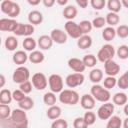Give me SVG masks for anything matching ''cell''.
I'll return each instance as SVG.
<instances>
[{
    "label": "cell",
    "mask_w": 128,
    "mask_h": 128,
    "mask_svg": "<svg viewBox=\"0 0 128 128\" xmlns=\"http://www.w3.org/2000/svg\"><path fill=\"white\" fill-rule=\"evenodd\" d=\"M121 3H122V6L127 8L128 9V0H121Z\"/></svg>",
    "instance_id": "obj_58"
},
{
    "label": "cell",
    "mask_w": 128,
    "mask_h": 128,
    "mask_svg": "<svg viewBox=\"0 0 128 128\" xmlns=\"http://www.w3.org/2000/svg\"><path fill=\"white\" fill-rule=\"evenodd\" d=\"M95 98L90 94H84L83 96H81L80 98V104H81V107L85 110H92L94 107H95Z\"/></svg>",
    "instance_id": "obj_16"
},
{
    "label": "cell",
    "mask_w": 128,
    "mask_h": 128,
    "mask_svg": "<svg viewBox=\"0 0 128 128\" xmlns=\"http://www.w3.org/2000/svg\"><path fill=\"white\" fill-rule=\"evenodd\" d=\"M112 101H113L114 105L124 106L128 101V97L124 92H118L112 97Z\"/></svg>",
    "instance_id": "obj_25"
},
{
    "label": "cell",
    "mask_w": 128,
    "mask_h": 128,
    "mask_svg": "<svg viewBox=\"0 0 128 128\" xmlns=\"http://www.w3.org/2000/svg\"><path fill=\"white\" fill-rule=\"evenodd\" d=\"M33 87H34V86H33L32 82L29 81V80H28V81H25V82H23V83H21V84H19V88H20L25 94L31 93Z\"/></svg>",
    "instance_id": "obj_46"
},
{
    "label": "cell",
    "mask_w": 128,
    "mask_h": 128,
    "mask_svg": "<svg viewBox=\"0 0 128 128\" xmlns=\"http://www.w3.org/2000/svg\"><path fill=\"white\" fill-rule=\"evenodd\" d=\"M20 12H21V8H20L19 4H17L16 2H14L13 7H12V10H11V12L9 13L8 16H9L10 18H16V17H18V16L20 15Z\"/></svg>",
    "instance_id": "obj_49"
},
{
    "label": "cell",
    "mask_w": 128,
    "mask_h": 128,
    "mask_svg": "<svg viewBox=\"0 0 128 128\" xmlns=\"http://www.w3.org/2000/svg\"><path fill=\"white\" fill-rule=\"evenodd\" d=\"M12 96H13V100H14V101L20 102V101H22V100L26 97V94L19 88V89L14 90V91L12 92Z\"/></svg>",
    "instance_id": "obj_48"
},
{
    "label": "cell",
    "mask_w": 128,
    "mask_h": 128,
    "mask_svg": "<svg viewBox=\"0 0 128 128\" xmlns=\"http://www.w3.org/2000/svg\"><path fill=\"white\" fill-rule=\"evenodd\" d=\"M43 19V14L38 10H33L28 14V21L32 25H40Z\"/></svg>",
    "instance_id": "obj_19"
},
{
    "label": "cell",
    "mask_w": 128,
    "mask_h": 128,
    "mask_svg": "<svg viewBox=\"0 0 128 128\" xmlns=\"http://www.w3.org/2000/svg\"><path fill=\"white\" fill-rule=\"evenodd\" d=\"M35 32V28L34 25L32 24H23V23H19L16 30L13 32L16 36H25V37H29L31 36L33 33Z\"/></svg>",
    "instance_id": "obj_12"
},
{
    "label": "cell",
    "mask_w": 128,
    "mask_h": 128,
    "mask_svg": "<svg viewBox=\"0 0 128 128\" xmlns=\"http://www.w3.org/2000/svg\"><path fill=\"white\" fill-rule=\"evenodd\" d=\"M61 114H62V110H61V108H60L59 106H57L56 104L53 105V106H49V108H48V110H47V113H46L47 117H48L50 120H56V119L60 118Z\"/></svg>",
    "instance_id": "obj_21"
},
{
    "label": "cell",
    "mask_w": 128,
    "mask_h": 128,
    "mask_svg": "<svg viewBox=\"0 0 128 128\" xmlns=\"http://www.w3.org/2000/svg\"><path fill=\"white\" fill-rule=\"evenodd\" d=\"M52 128H67L68 127V122L65 119L58 118L56 120H53V123L51 124Z\"/></svg>",
    "instance_id": "obj_47"
},
{
    "label": "cell",
    "mask_w": 128,
    "mask_h": 128,
    "mask_svg": "<svg viewBox=\"0 0 128 128\" xmlns=\"http://www.w3.org/2000/svg\"><path fill=\"white\" fill-rule=\"evenodd\" d=\"M64 28H65V31L68 34V36H70L73 39H78L83 35L79 24H77L73 20H67V22L64 25Z\"/></svg>",
    "instance_id": "obj_6"
},
{
    "label": "cell",
    "mask_w": 128,
    "mask_h": 128,
    "mask_svg": "<svg viewBox=\"0 0 128 128\" xmlns=\"http://www.w3.org/2000/svg\"><path fill=\"white\" fill-rule=\"evenodd\" d=\"M37 43L41 50H50L53 46L54 41L50 35H42L38 38Z\"/></svg>",
    "instance_id": "obj_17"
},
{
    "label": "cell",
    "mask_w": 128,
    "mask_h": 128,
    "mask_svg": "<svg viewBox=\"0 0 128 128\" xmlns=\"http://www.w3.org/2000/svg\"><path fill=\"white\" fill-rule=\"evenodd\" d=\"M92 24H93V28H96V29H101L105 26L106 23V19L104 17H96L93 19L92 21Z\"/></svg>",
    "instance_id": "obj_44"
},
{
    "label": "cell",
    "mask_w": 128,
    "mask_h": 128,
    "mask_svg": "<svg viewBox=\"0 0 128 128\" xmlns=\"http://www.w3.org/2000/svg\"><path fill=\"white\" fill-rule=\"evenodd\" d=\"M82 60H83V62H84V64H85L86 68H87V67H88V68H93V67L97 64V61H98L97 57H95L93 54L85 55Z\"/></svg>",
    "instance_id": "obj_36"
},
{
    "label": "cell",
    "mask_w": 128,
    "mask_h": 128,
    "mask_svg": "<svg viewBox=\"0 0 128 128\" xmlns=\"http://www.w3.org/2000/svg\"><path fill=\"white\" fill-rule=\"evenodd\" d=\"M106 23L109 25V26H116L117 24H119L120 22V17L118 15V13H115V12H109L106 17Z\"/></svg>",
    "instance_id": "obj_30"
},
{
    "label": "cell",
    "mask_w": 128,
    "mask_h": 128,
    "mask_svg": "<svg viewBox=\"0 0 128 128\" xmlns=\"http://www.w3.org/2000/svg\"><path fill=\"white\" fill-rule=\"evenodd\" d=\"M50 36L57 44H65L68 39V34L66 33V31H63L61 29H53L50 33Z\"/></svg>",
    "instance_id": "obj_14"
},
{
    "label": "cell",
    "mask_w": 128,
    "mask_h": 128,
    "mask_svg": "<svg viewBox=\"0 0 128 128\" xmlns=\"http://www.w3.org/2000/svg\"><path fill=\"white\" fill-rule=\"evenodd\" d=\"M104 72L107 76H116L120 72V66L113 59L104 63Z\"/></svg>",
    "instance_id": "obj_13"
},
{
    "label": "cell",
    "mask_w": 128,
    "mask_h": 128,
    "mask_svg": "<svg viewBox=\"0 0 128 128\" xmlns=\"http://www.w3.org/2000/svg\"><path fill=\"white\" fill-rule=\"evenodd\" d=\"M92 43H93V40H92L91 36H89L88 34H83L77 40V46L80 49H82V50H85V49L90 48L92 46Z\"/></svg>",
    "instance_id": "obj_20"
},
{
    "label": "cell",
    "mask_w": 128,
    "mask_h": 128,
    "mask_svg": "<svg viewBox=\"0 0 128 128\" xmlns=\"http://www.w3.org/2000/svg\"><path fill=\"white\" fill-rule=\"evenodd\" d=\"M18 24L14 18H2L0 19V30L3 32H14Z\"/></svg>",
    "instance_id": "obj_11"
},
{
    "label": "cell",
    "mask_w": 128,
    "mask_h": 128,
    "mask_svg": "<svg viewBox=\"0 0 128 128\" xmlns=\"http://www.w3.org/2000/svg\"><path fill=\"white\" fill-rule=\"evenodd\" d=\"M48 84L50 90L54 93H60L63 90L64 82L63 78L59 74H51L48 78Z\"/></svg>",
    "instance_id": "obj_7"
},
{
    "label": "cell",
    "mask_w": 128,
    "mask_h": 128,
    "mask_svg": "<svg viewBox=\"0 0 128 128\" xmlns=\"http://www.w3.org/2000/svg\"><path fill=\"white\" fill-rule=\"evenodd\" d=\"M89 79L92 83L98 84L99 82H101L103 80V71L98 68L92 69L89 73Z\"/></svg>",
    "instance_id": "obj_23"
},
{
    "label": "cell",
    "mask_w": 128,
    "mask_h": 128,
    "mask_svg": "<svg viewBox=\"0 0 128 128\" xmlns=\"http://www.w3.org/2000/svg\"><path fill=\"white\" fill-rule=\"evenodd\" d=\"M27 2L32 6H37L40 4V2H42V0H27Z\"/></svg>",
    "instance_id": "obj_53"
},
{
    "label": "cell",
    "mask_w": 128,
    "mask_h": 128,
    "mask_svg": "<svg viewBox=\"0 0 128 128\" xmlns=\"http://www.w3.org/2000/svg\"><path fill=\"white\" fill-rule=\"evenodd\" d=\"M116 54V50L113 45L111 44H105L101 47V49L97 53V59L98 61L105 63L109 60H112Z\"/></svg>",
    "instance_id": "obj_4"
},
{
    "label": "cell",
    "mask_w": 128,
    "mask_h": 128,
    "mask_svg": "<svg viewBox=\"0 0 128 128\" xmlns=\"http://www.w3.org/2000/svg\"><path fill=\"white\" fill-rule=\"evenodd\" d=\"M18 105L21 109L25 110V111H28V110H31L33 107H34V101L31 97H28L26 96L22 101L18 102Z\"/></svg>",
    "instance_id": "obj_34"
},
{
    "label": "cell",
    "mask_w": 128,
    "mask_h": 128,
    "mask_svg": "<svg viewBox=\"0 0 128 128\" xmlns=\"http://www.w3.org/2000/svg\"><path fill=\"white\" fill-rule=\"evenodd\" d=\"M73 127L74 128H86L88 126L84 120V117H77L73 121Z\"/></svg>",
    "instance_id": "obj_50"
},
{
    "label": "cell",
    "mask_w": 128,
    "mask_h": 128,
    "mask_svg": "<svg viewBox=\"0 0 128 128\" xmlns=\"http://www.w3.org/2000/svg\"><path fill=\"white\" fill-rule=\"evenodd\" d=\"M45 60V55L38 50H34L29 55V61L33 64H40Z\"/></svg>",
    "instance_id": "obj_24"
},
{
    "label": "cell",
    "mask_w": 128,
    "mask_h": 128,
    "mask_svg": "<svg viewBox=\"0 0 128 128\" xmlns=\"http://www.w3.org/2000/svg\"><path fill=\"white\" fill-rule=\"evenodd\" d=\"M2 1H3V0H1V2H2Z\"/></svg>",
    "instance_id": "obj_59"
},
{
    "label": "cell",
    "mask_w": 128,
    "mask_h": 128,
    "mask_svg": "<svg viewBox=\"0 0 128 128\" xmlns=\"http://www.w3.org/2000/svg\"><path fill=\"white\" fill-rule=\"evenodd\" d=\"M13 4H14V2L11 1V0H3L1 2V5H0V9H1L2 13L6 14V15H9V13L12 10Z\"/></svg>",
    "instance_id": "obj_37"
},
{
    "label": "cell",
    "mask_w": 128,
    "mask_h": 128,
    "mask_svg": "<svg viewBox=\"0 0 128 128\" xmlns=\"http://www.w3.org/2000/svg\"><path fill=\"white\" fill-rule=\"evenodd\" d=\"M116 33H117V36L122 38V39L128 38V26L127 25L118 26V28L116 29Z\"/></svg>",
    "instance_id": "obj_43"
},
{
    "label": "cell",
    "mask_w": 128,
    "mask_h": 128,
    "mask_svg": "<svg viewBox=\"0 0 128 128\" xmlns=\"http://www.w3.org/2000/svg\"><path fill=\"white\" fill-rule=\"evenodd\" d=\"M13 100L12 92L9 89H2L0 92V103L2 104H10Z\"/></svg>",
    "instance_id": "obj_29"
},
{
    "label": "cell",
    "mask_w": 128,
    "mask_h": 128,
    "mask_svg": "<svg viewBox=\"0 0 128 128\" xmlns=\"http://www.w3.org/2000/svg\"><path fill=\"white\" fill-rule=\"evenodd\" d=\"M0 81H1V83H0V87H1V88H3V87H4V85H5V82H6L5 76H4L3 74H1V75H0Z\"/></svg>",
    "instance_id": "obj_54"
},
{
    "label": "cell",
    "mask_w": 128,
    "mask_h": 128,
    "mask_svg": "<svg viewBox=\"0 0 128 128\" xmlns=\"http://www.w3.org/2000/svg\"><path fill=\"white\" fill-rule=\"evenodd\" d=\"M122 125H123L122 119H121L119 116H116V115L113 116V115H112V116L108 119V122H107L106 127H107V128H120Z\"/></svg>",
    "instance_id": "obj_33"
},
{
    "label": "cell",
    "mask_w": 128,
    "mask_h": 128,
    "mask_svg": "<svg viewBox=\"0 0 128 128\" xmlns=\"http://www.w3.org/2000/svg\"><path fill=\"white\" fill-rule=\"evenodd\" d=\"M33 86L35 89L41 91V90H44L47 85H48V79L47 77L45 76V74L41 73V72H38V73H35L33 76H32V80H31Z\"/></svg>",
    "instance_id": "obj_10"
},
{
    "label": "cell",
    "mask_w": 128,
    "mask_h": 128,
    "mask_svg": "<svg viewBox=\"0 0 128 128\" xmlns=\"http://www.w3.org/2000/svg\"><path fill=\"white\" fill-rule=\"evenodd\" d=\"M12 114V110L9 104H2L0 103V120L8 119Z\"/></svg>",
    "instance_id": "obj_35"
},
{
    "label": "cell",
    "mask_w": 128,
    "mask_h": 128,
    "mask_svg": "<svg viewBox=\"0 0 128 128\" xmlns=\"http://www.w3.org/2000/svg\"><path fill=\"white\" fill-rule=\"evenodd\" d=\"M79 26H80L83 34H88L93 29V24L89 20H83V21H81L79 23Z\"/></svg>",
    "instance_id": "obj_40"
},
{
    "label": "cell",
    "mask_w": 128,
    "mask_h": 128,
    "mask_svg": "<svg viewBox=\"0 0 128 128\" xmlns=\"http://www.w3.org/2000/svg\"><path fill=\"white\" fill-rule=\"evenodd\" d=\"M83 117H84V120H85L87 126L93 125L96 121V115L94 112H91V110H88V112H86Z\"/></svg>",
    "instance_id": "obj_42"
},
{
    "label": "cell",
    "mask_w": 128,
    "mask_h": 128,
    "mask_svg": "<svg viewBox=\"0 0 128 128\" xmlns=\"http://www.w3.org/2000/svg\"><path fill=\"white\" fill-rule=\"evenodd\" d=\"M103 83H104V87L106 89L110 90L117 85V79L115 78V76H107L103 80Z\"/></svg>",
    "instance_id": "obj_39"
},
{
    "label": "cell",
    "mask_w": 128,
    "mask_h": 128,
    "mask_svg": "<svg viewBox=\"0 0 128 128\" xmlns=\"http://www.w3.org/2000/svg\"><path fill=\"white\" fill-rule=\"evenodd\" d=\"M116 54L119 57V59H122V60L128 59V46L127 45L119 46L117 51H116Z\"/></svg>",
    "instance_id": "obj_41"
},
{
    "label": "cell",
    "mask_w": 128,
    "mask_h": 128,
    "mask_svg": "<svg viewBox=\"0 0 128 128\" xmlns=\"http://www.w3.org/2000/svg\"><path fill=\"white\" fill-rule=\"evenodd\" d=\"M123 127L124 128H128V116L124 119V121H123Z\"/></svg>",
    "instance_id": "obj_56"
},
{
    "label": "cell",
    "mask_w": 128,
    "mask_h": 128,
    "mask_svg": "<svg viewBox=\"0 0 128 128\" xmlns=\"http://www.w3.org/2000/svg\"><path fill=\"white\" fill-rule=\"evenodd\" d=\"M29 78H30V71L27 67L23 65L18 66L12 75V79L14 83H17V84H21L25 81H28Z\"/></svg>",
    "instance_id": "obj_5"
},
{
    "label": "cell",
    "mask_w": 128,
    "mask_h": 128,
    "mask_svg": "<svg viewBox=\"0 0 128 128\" xmlns=\"http://www.w3.org/2000/svg\"><path fill=\"white\" fill-rule=\"evenodd\" d=\"M12 60L16 65L21 66V65L25 64L27 62V60H29V55H27L26 52L23 50H18L13 54Z\"/></svg>",
    "instance_id": "obj_18"
},
{
    "label": "cell",
    "mask_w": 128,
    "mask_h": 128,
    "mask_svg": "<svg viewBox=\"0 0 128 128\" xmlns=\"http://www.w3.org/2000/svg\"><path fill=\"white\" fill-rule=\"evenodd\" d=\"M23 48L26 50V51H29V52H32L36 49L38 43L36 42V40L34 38H32L31 36L29 37H26L24 40H23Z\"/></svg>",
    "instance_id": "obj_27"
},
{
    "label": "cell",
    "mask_w": 128,
    "mask_h": 128,
    "mask_svg": "<svg viewBox=\"0 0 128 128\" xmlns=\"http://www.w3.org/2000/svg\"><path fill=\"white\" fill-rule=\"evenodd\" d=\"M68 1L69 0H56V2L58 3V5H60V6H66L67 3H68Z\"/></svg>",
    "instance_id": "obj_55"
},
{
    "label": "cell",
    "mask_w": 128,
    "mask_h": 128,
    "mask_svg": "<svg viewBox=\"0 0 128 128\" xmlns=\"http://www.w3.org/2000/svg\"><path fill=\"white\" fill-rule=\"evenodd\" d=\"M85 77L83 75V73L80 72H75L72 74H69L66 79H65V83L69 88H75L78 86H81L84 83Z\"/></svg>",
    "instance_id": "obj_9"
},
{
    "label": "cell",
    "mask_w": 128,
    "mask_h": 128,
    "mask_svg": "<svg viewBox=\"0 0 128 128\" xmlns=\"http://www.w3.org/2000/svg\"><path fill=\"white\" fill-rule=\"evenodd\" d=\"M43 102L44 104H46L47 106H53L56 104L57 102V97H56V93L50 91L44 94L43 96Z\"/></svg>",
    "instance_id": "obj_32"
},
{
    "label": "cell",
    "mask_w": 128,
    "mask_h": 128,
    "mask_svg": "<svg viewBox=\"0 0 128 128\" xmlns=\"http://www.w3.org/2000/svg\"><path fill=\"white\" fill-rule=\"evenodd\" d=\"M4 46H5V48L8 51H15L16 48L18 47V40H17V38L14 37V36L7 37L6 40H5Z\"/></svg>",
    "instance_id": "obj_28"
},
{
    "label": "cell",
    "mask_w": 128,
    "mask_h": 128,
    "mask_svg": "<svg viewBox=\"0 0 128 128\" xmlns=\"http://www.w3.org/2000/svg\"><path fill=\"white\" fill-rule=\"evenodd\" d=\"M55 2H56V0H42V3H43L44 6L47 7V8L53 7L54 4H55Z\"/></svg>",
    "instance_id": "obj_52"
},
{
    "label": "cell",
    "mask_w": 128,
    "mask_h": 128,
    "mask_svg": "<svg viewBox=\"0 0 128 128\" xmlns=\"http://www.w3.org/2000/svg\"><path fill=\"white\" fill-rule=\"evenodd\" d=\"M90 5L94 10H102L106 5V0H90Z\"/></svg>",
    "instance_id": "obj_45"
},
{
    "label": "cell",
    "mask_w": 128,
    "mask_h": 128,
    "mask_svg": "<svg viewBox=\"0 0 128 128\" xmlns=\"http://www.w3.org/2000/svg\"><path fill=\"white\" fill-rule=\"evenodd\" d=\"M114 110H115L114 103L105 102V103H103L98 108V110H97V116L101 120H108L113 115Z\"/></svg>",
    "instance_id": "obj_8"
},
{
    "label": "cell",
    "mask_w": 128,
    "mask_h": 128,
    "mask_svg": "<svg viewBox=\"0 0 128 128\" xmlns=\"http://www.w3.org/2000/svg\"><path fill=\"white\" fill-rule=\"evenodd\" d=\"M75 1H76L77 5H78L80 8H82V9L87 8L88 4L90 3V0H75Z\"/></svg>",
    "instance_id": "obj_51"
},
{
    "label": "cell",
    "mask_w": 128,
    "mask_h": 128,
    "mask_svg": "<svg viewBox=\"0 0 128 128\" xmlns=\"http://www.w3.org/2000/svg\"><path fill=\"white\" fill-rule=\"evenodd\" d=\"M59 101L65 105H76L80 101L78 92L72 89H64L59 93Z\"/></svg>",
    "instance_id": "obj_2"
},
{
    "label": "cell",
    "mask_w": 128,
    "mask_h": 128,
    "mask_svg": "<svg viewBox=\"0 0 128 128\" xmlns=\"http://www.w3.org/2000/svg\"><path fill=\"white\" fill-rule=\"evenodd\" d=\"M123 111H124V114H125L126 116H128V103H126V104L124 105V109H123Z\"/></svg>",
    "instance_id": "obj_57"
},
{
    "label": "cell",
    "mask_w": 128,
    "mask_h": 128,
    "mask_svg": "<svg viewBox=\"0 0 128 128\" xmlns=\"http://www.w3.org/2000/svg\"><path fill=\"white\" fill-rule=\"evenodd\" d=\"M5 120L8 121V127L11 128H27L29 125L27 114L25 110L21 109L20 107L14 109L12 111L11 116Z\"/></svg>",
    "instance_id": "obj_1"
},
{
    "label": "cell",
    "mask_w": 128,
    "mask_h": 128,
    "mask_svg": "<svg viewBox=\"0 0 128 128\" xmlns=\"http://www.w3.org/2000/svg\"><path fill=\"white\" fill-rule=\"evenodd\" d=\"M107 7L110 12H115L118 13L122 9V3L121 0H108L107 1Z\"/></svg>",
    "instance_id": "obj_31"
},
{
    "label": "cell",
    "mask_w": 128,
    "mask_h": 128,
    "mask_svg": "<svg viewBox=\"0 0 128 128\" xmlns=\"http://www.w3.org/2000/svg\"><path fill=\"white\" fill-rule=\"evenodd\" d=\"M90 93L95 98L96 101H99V102H102V103L108 102L111 99V94H110L109 90L106 89L105 87L99 85V84H94L91 87Z\"/></svg>",
    "instance_id": "obj_3"
},
{
    "label": "cell",
    "mask_w": 128,
    "mask_h": 128,
    "mask_svg": "<svg viewBox=\"0 0 128 128\" xmlns=\"http://www.w3.org/2000/svg\"><path fill=\"white\" fill-rule=\"evenodd\" d=\"M77 14H78V10L73 5H68L63 10V17L66 20H73L74 18H76Z\"/></svg>",
    "instance_id": "obj_22"
},
{
    "label": "cell",
    "mask_w": 128,
    "mask_h": 128,
    "mask_svg": "<svg viewBox=\"0 0 128 128\" xmlns=\"http://www.w3.org/2000/svg\"><path fill=\"white\" fill-rule=\"evenodd\" d=\"M117 86L123 90L128 89V70L119 79H117Z\"/></svg>",
    "instance_id": "obj_38"
},
{
    "label": "cell",
    "mask_w": 128,
    "mask_h": 128,
    "mask_svg": "<svg viewBox=\"0 0 128 128\" xmlns=\"http://www.w3.org/2000/svg\"><path fill=\"white\" fill-rule=\"evenodd\" d=\"M116 35H117L116 30L112 26H108V27L104 28V30L102 32V37L107 42H110V41L114 40V38L116 37Z\"/></svg>",
    "instance_id": "obj_26"
},
{
    "label": "cell",
    "mask_w": 128,
    "mask_h": 128,
    "mask_svg": "<svg viewBox=\"0 0 128 128\" xmlns=\"http://www.w3.org/2000/svg\"><path fill=\"white\" fill-rule=\"evenodd\" d=\"M68 66L74 72H80V73H82L86 69V66H85L83 60L82 59H79V58H75V57L70 58L68 60Z\"/></svg>",
    "instance_id": "obj_15"
}]
</instances>
